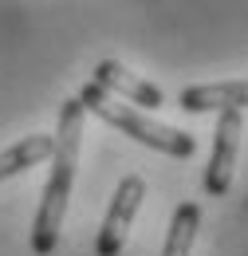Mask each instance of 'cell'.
<instances>
[{
    "label": "cell",
    "instance_id": "cell-5",
    "mask_svg": "<svg viewBox=\"0 0 248 256\" xmlns=\"http://www.w3.org/2000/svg\"><path fill=\"white\" fill-rule=\"evenodd\" d=\"M94 87H102L106 95L122 98V102H138V106H146V110H158L166 95H162V87L150 83V79H138L134 71H126L118 60H102V64L94 67Z\"/></svg>",
    "mask_w": 248,
    "mask_h": 256
},
{
    "label": "cell",
    "instance_id": "cell-3",
    "mask_svg": "<svg viewBox=\"0 0 248 256\" xmlns=\"http://www.w3.org/2000/svg\"><path fill=\"white\" fill-rule=\"evenodd\" d=\"M142 197H146V182L138 174H130L118 182V190L110 197V209H106V221L98 228V240H94V256H118L126 248V236H130V224L142 209Z\"/></svg>",
    "mask_w": 248,
    "mask_h": 256
},
{
    "label": "cell",
    "instance_id": "cell-4",
    "mask_svg": "<svg viewBox=\"0 0 248 256\" xmlns=\"http://www.w3.org/2000/svg\"><path fill=\"white\" fill-rule=\"evenodd\" d=\"M240 130H244V110H236V106L220 110L209 170H205V193L209 197H224L232 186V170H236V154H240Z\"/></svg>",
    "mask_w": 248,
    "mask_h": 256
},
{
    "label": "cell",
    "instance_id": "cell-7",
    "mask_svg": "<svg viewBox=\"0 0 248 256\" xmlns=\"http://www.w3.org/2000/svg\"><path fill=\"white\" fill-rule=\"evenodd\" d=\"M48 158H52V134H28L24 142L0 150V182H8V178H16Z\"/></svg>",
    "mask_w": 248,
    "mask_h": 256
},
{
    "label": "cell",
    "instance_id": "cell-1",
    "mask_svg": "<svg viewBox=\"0 0 248 256\" xmlns=\"http://www.w3.org/2000/svg\"><path fill=\"white\" fill-rule=\"evenodd\" d=\"M79 146H83V106L79 98H67L60 106V126L52 134V174L40 197V213L32 224V252L52 256L60 244L63 213L71 201V186H75V166H79Z\"/></svg>",
    "mask_w": 248,
    "mask_h": 256
},
{
    "label": "cell",
    "instance_id": "cell-2",
    "mask_svg": "<svg viewBox=\"0 0 248 256\" xmlns=\"http://www.w3.org/2000/svg\"><path fill=\"white\" fill-rule=\"evenodd\" d=\"M79 106L91 110V114H98L102 122L118 126L122 134H130L134 142H142V146H150V150H162V154H170V158H189V154L197 150L193 134H186V130H178V126H166V122H154L150 114L134 110L122 98L106 95V91L94 87V83H83V87H79Z\"/></svg>",
    "mask_w": 248,
    "mask_h": 256
},
{
    "label": "cell",
    "instance_id": "cell-8",
    "mask_svg": "<svg viewBox=\"0 0 248 256\" xmlns=\"http://www.w3.org/2000/svg\"><path fill=\"white\" fill-rule=\"evenodd\" d=\"M197 228H201V205L182 201L174 209V221H170V236H166L162 256H189L193 252V240H197Z\"/></svg>",
    "mask_w": 248,
    "mask_h": 256
},
{
    "label": "cell",
    "instance_id": "cell-6",
    "mask_svg": "<svg viewBox=\"0 0 248 256\" xmlns=\"http://www.w3.org/2000/svg\"><path fill=\"white\" fill-rule=\"evenodd\" d=\"M248 102V87L244 79H228V83H205V87H186L178 95V106L189 110V114H205V110H244Z\"/></svg>",
    "mask_w": 248,
    "mask_h": 256
}]
</instances>
